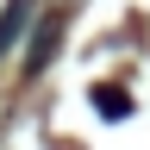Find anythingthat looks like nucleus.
<instances>
[{
	"mask_svg": "<svg viewBox=\"0 0 150 150\" xmlns=\"http://www.w3.org/2000/svg\"><path fill=\"white\" fill-rule=\"evenodd\" d=\"M25 19H31V0H13V6L0 13V56H6V44L19 38V25H25Z\"/></svg>",
	"mask_w": 150,
	"mask_h": 150,
	"instance_id": "2",
	"label": "nucleus"
},
{
	"mask_svg": "<svg viewBox=\"0 0 150 150\" xmlns=\"http://www.w3.org/2000/svg\"><path fill=\"white\" fill-rule=\"evenodd\" d=\"M56 38H63V13H50L44 25H38L31 50H25V75H44V69H50V56H56Z\"/></svg>",
	"mask_w": 150,
	"mask_h": 150,
	"instance_id": "1",
	"label": "nucleus"
},
{
	"mask_svg": "<svg viewBox=\"0 0 150 150\" xmlns=\"http://www.w3.org/2000/svg\"><path fill=\"white\" fill-rule=\"evenodd\" d=\"M94 100H100V112H106V119H125V112H131V100H125L119 88H100Z\"/></svg>",
	"mask_w": 150,
	"mask_h": 150,
	"instance_id": "3",
	"label": "nucleus"
}]
</instances>
